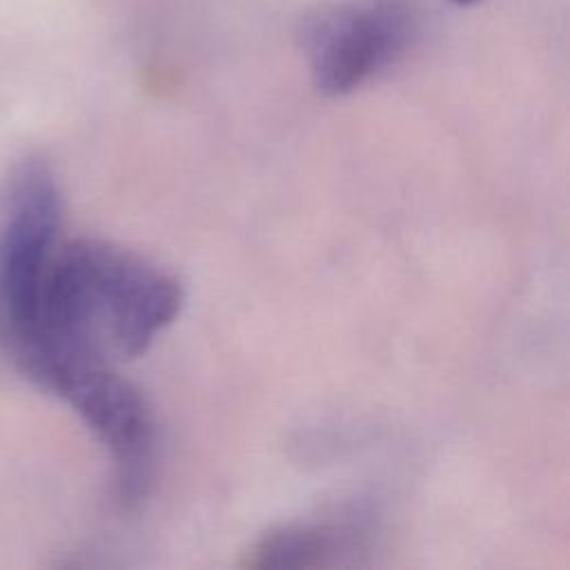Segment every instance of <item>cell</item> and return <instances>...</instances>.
<instances>
[{"instance_id": "6da1fadb", "label": "cell", "mask_w": 570, "mask_h": 570, "mask_svg": "<svg viewBox=\"0 0 570 570\" xmlns=\"http://www.w3.org/2000/svg\"><path fill=\"white\" fill-rule=\"evenodd\" d=\"M183 298L180 281L147 258L76 238L53 254L40 330L16 367L47 390L67 370L134 358L171 325Z\"/></svg>"}, {"instance_id": "277c9868", "label": "cell", "mask_w": 570, "mask_h": 570, "mask_svg": "<svg viewBox=\"0 0 570 570\" xmlns=\"http://www.w3.org/2000/svg\"><path fill=\"white\" fill-rule=\"evenodd\" d=\"M49 392L69 403L109 452L122 501H140L156 465V423L145 396L114 365L67 370Z\"/></svg>"}, {"instance_id": "8992f818", "label": "cell", "mask_w": 570, "mask_h": 570, "mask_svg": "<svg viewBox=\"0 0 570 570\" xmlns=\"http://www.w3.org/2000/svg\"><path fill=\"white\" fill-rule=\"evenodd\" d=\"M456 4H474V2H479V0H454Z\"/></svg>"}, {"instance_id": "5b68a950", "label": "cell", "mask_w": 570, "mask_h": 570, "mask_svg": "<svg viewBox=\"0 0 570 570\" xmlns=\"http://www.w3.org/2000/svg\"><path fill=\"white\" fill-rule=\"evenodd\" d=\"M361 525L352 523H287L261 537L254 548L256 568L296 570L325 566L338 554L358 548Z\"/></svg>"}, {"instance_id": "3957f363", "label": "cell", "mask_w": 570, "mask_h": 570, "mask_svg": "<svg viewBox=\"0 0 570 570\" xmlns=\"http://www.w3.org/2000/svg\"><path fill=\"white\" fill-rule=\"evenodd\" d=\"M419 29L414 0H343L309 11L298 38L323 96H345L396 62Z\"/></svg>"}, {"instance_id": "7a4b0ae2", "label": "cell", "mask_w": 570, "mask_h": 570, "mask_svg": "<svg viewBox=\"0 0 570 570\" xmlns=\"http://www.w3.org/2000/svg\"><path fill=\"white\" fill-rule=\"evenodd\" d=\"M60 220L62 198L53 171L38 158L22 160L0 194V350L13 365L40 330Z\"/></svg>"}]
</instances>
